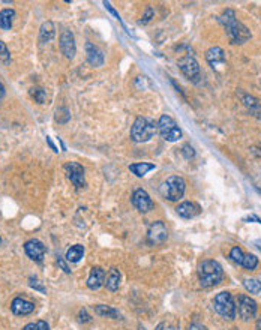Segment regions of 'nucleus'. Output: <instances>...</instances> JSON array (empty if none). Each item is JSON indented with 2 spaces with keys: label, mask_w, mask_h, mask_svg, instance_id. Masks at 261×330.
Listing matches in <instances>:
<instances>
[{
  "label": "nucleus",
  "mask_w": 261,
  "mask_h": 330,
  "mask_svg": "<svg viewBox=\"0 0 261 330\" xmlns=\"http://www.w3.org/2000/svg\"><path fill=\"white\" fill-rule=\"evenodd\" d=\"M219 23L224 26L231 44H243L248 39H251V32L248 30L246 26H243L237 20L236 12L233 9H227L219 15Z\"/></svg>",
  "instance_id": "obj_1"
},
{
  "label": "nucleus",
  "mask_w": 261,
  "mask_h": 330,
  "mask_svg": "<svg viewBox=\"0 0 261 330\" xmlns=\"http://www.w3.org/2000/svg\"><path fill=\"white\" fill-rule=\"evenodd\" d=\"M198 278L203 287H215L222 281L224 270L215 260H206L198 267Z\"/></svg>",
  "instance_id": "obj_2"
},
{
  "label": "nucleus",
  "mask_w": 261,
  "mask_h": 330,
  "mask_svg": "<svg viewBox=\"0 0 261 330\" xmlns=\"http://www.w3.org/2000/svg\"><path fill=\"white\" fill-rule=\"evenodd\" d=\"M158 132V123L149 117H138L132 128H130V138L135 143H146L152 140Z\"/></svg>",
  "instance_id": "obj_3"
},
{
  "label": "nucleus",
  "mask_w": 261,
  "mask_h": 330,
  "mask_svg": "<svg viewBox=\"0 0 261 330\" xmlns=\"http://www.w3.org/2000/svg\"><path fill=\"white\" fill-rule=\"evenodd\" d=\"M213 308L225 320H234L236 318L237 308H236L233 296L228 291H222V293H219V294L215 296V299H213Z\"/></svg>",
  "instance_id": "obj_4"
},
{
  "label": "nucleus",
  "mask_w": 261,
  "mask_h": 330,
  "mask_svg": "<svg viewBox=\"0 0 261 330\" xmlns=\"http://www.w3.org/2000/svg\"><path fill=\"white\" fill-rule=\"evenodd\" d=\"M186 189V183L183 177L170 176L162 185H161V194L162 197L170 200V201H177L183 197Z\"/></svg>",
  "instance_id": "obj_5"
},
{
  "label": "nucleus",
  "mask_w": 261,
  "mask_h": 330,
  "mask_svg": "<svg viewBox=\"0 0 261 330\" xmlns=\"http://www.w3.org/2000/svg\"><path fill=\"white\" fill-rule=\"evenodd\" d=\"M158 132L161 134V137L165 141H170V143H174V141L182 138L180 128L177 126L173 117H170L167 114L161 116V119L158 120Z\"/></svg>",
  "instance_id": "obj_6"
},
{
  "label": "nucleus",
  "mask_w": 261,
  "mask_h": 330,
  "mask_svg": "<svg viewBox=\"0 0 261 330\" xmlns=\"http://www.w3.org/2000/svg\"><path fill=\"white\" fill-rule=\"evenodd\" d=\"M65 173L71 183L75 188H84L86 186V179H84V168L78 162H66Z\"/></svg>",
  "instance_id": "obj_7"
},
{
  "label": "nucleus",
  "mask_w": 261,
  "mask_h": 330,
  "mask_svg": "<svg viewBox=\"0 0 261 330\" xmlns=\"http://www.w3.org/2000/svg\"><path fill=\"white\" fill-rule=\"evenodd\" d=\"M237 311H239V315L242 320L245 321H249L252 318H255L257 315V302L245 294L239 296V300H237Z\"/></svg>",
  "instance_id": "obj_8"
},
{
  "label": "nucleus",
  "mask_w": 261,
  "mask_h": 330,
  "mask_svg": "<svg viewBox=\"0 0 261 330\" xmlns=\"http://www.w3.org/2000/svg\"><path fill=\"white\" fill-rule=\"evenodd\" d=\"M179 68H180V71H182V74L186 77V78H189V80H192V81H197L198 78H200V65H198V62H197L195 59L192 57V56H183V57H180L179 59Z\"/></svg>",
  "instance_id": "obj_9"
},
{
  "label": "nucleus",
  "mask_w": 261,
  "mask_h": 330,
  "mask_svg": "<svg viewBox=\"0 0 261 330\" xmlns=\"http://www.w3.org/2000/svg\"><path fill=\"white\" fill-rule=\"evenodd\" d=\"M168 237L167 225L162 221H155L147 230V243L149 245H159L165 242Z\"/></svg>",
  "instance_id": "obj_10"
},
{
  "label": "nucleus",
  "mask_w": 261,
  "mask_h": 330,
  "mask_svg": "<svg viewBox=\"0 0 261 330\" xmlns=\"http://www.w3.org/2000/svg\"><path fill=\"white\" fill-rule=\"evenodd\" d=\"M132 204L141 213H147L153 209V201L144 189H135L132 194Z\"/></svg>",
  "instance_id": "obj_11"
},
{
  "label": "nucleus",
  "mask_w": 261,
  "mask_h": 330,
  "mask_svg": "<svg viewBox=\"0 0 261 330\" xmlns=\"http://www.w3.org/2000/svg\"><path fill=\"white\" fill-rule=\"evenodd\" d=\"M24 252L27 254V257L33 261H42L44 255H45V246L41 240L38 239H30L24 243Z\"/></svg>",
  "instance_id": "obj_12"
},
{
  "label": "nucleus",
  "mask_w": 261,
  "mask_h": 330,
  "mask_svg": "<svg viewBox=\"0 0 261 330\" xmlns=\"http://www.w3.org/2000/svg\"><path fill=\"white\" fill-rule=\"evenodd\" d=\"M60 50L66 59H74V56L77 53V47H75V39H74V35L71 30H63V33L60 35Z\"/></svg>",
  "instance_id": "obj_13"
},
{
  "label": "nucleus",
  "mask_w": 261,
  "mask_h": 330,
  "mask_svg": "<svg viewBox=\"0 0 261 330\" xmlns=\"http://www.w3.org/2000/svg\"><path fill=\"white\" fill-rule=\"evenodd\" d=\"M105 284V270L102 267H93L87 278V287L90 290H99Z\"/></svg>",
  "instance_id": "obj_14"
},
{
  "label": "nucleus",
  "mask_w": 261,
  "mask_h": 330,
  "mask_svg": "<svg viewBox=\"0 0 261 330\" xmlns=\"http://www.w3.org/2000/svg\"><path fill=\"white\" fill-rule=\"evenodd\" d=\"M206 59L207 62L212 65L213 69H217L219 66L225 65V53L221 47H212L207 50L206 53Z\"/></svg>",
  "instance_id": "obj_15"
},
{
  "label": "nucleus",
  "mask_w": 261,
  "mask_h": 330,
  "mask_svg": "<svg viewBox=\"0 0 261 330\" xmlns=\"http://www.w3.org/2000/svg\"><path fill=\"white\" fill-rule=\"evenodd\" d=\"M86 54L89 63L95 68H99V66L104 65V53L92 42H87L86 44Z\"/></svg>",
  "instance_id": "obj_16"
},
{
  "label": "nucleus",
  "mask_w": 261,
  "mask_h": 330,
  "mask_svg": "<svg viewBox=\"0 0 261 330\" xmlns=\"http://www.w3.org/2000/svg\"><path fill=\"white\" fill-rule=\"evenodd\" d=\"M176 212L179 216H182L185 219H191V218H195L200 213V206L195 203H191V201H185V203L177 206Z\"/></svg>",
  "instance_id": "obj_17"
},
{
  "label": "nucleus",
  "mask_w": 261,
  "mask_h": 330,
  "mask_svg": "<svg viewBox=\"0 0 261 330\" xmlns=\"http://www.w3.org/2000/svg\"><path fill=\"white\" fill-rule=\"evenodd\" d=\"M11 309L15 315H27V314H32L35 311V305L23 297H15L12 300V305Z\"/></svg>",
  "instance_id": "obj_18"
},
{
  "label": "nucleus",
  "mask_w": 261,
  "mask_h": 330,
  "mask_svg": "<svg viewBox=\"0 0 261 330\" xmlns=\"http://www.w3.org/2000/svg\"><path fill=\"white\" fill-rule=\"evenodd\" d=\"M56 35V27L51 21L42 23L41 29H39V41L45 44V42H50Z\"/></svg>",
  "instance_id": "obj_19"
},
{
  "label": "nucleus",
  "mask_w": 261,
  "mask_h": 330,
  "mask_svg": "<svg viewBox=\"0 0 261 330\" xmlns=\"http://www.w3.org/2000/svg\"><path fill=\"white\" fill-rule=\"evenodd\" d=\"M14 18H15V11L14 9H3V11H0V29L9 30L12 27Z\"/></svg>",
  "instance_id": "obj_20"
},
{
  "label": "nucleus",
  "mask_w": 261,
  "mask_h": 330,
  "mask_svg": "<svg viewBox=\"0 0 261 330\" xmlns=\"http://www.w3.org/2000/svg\"><path fill=\"white\" fill-rule=\"evenodd\" d=\"M84 255V248L81 245H74L68 249L66 252V260L69 263H78Z\"/></svg>",
  "instance_id": "obj_21"
},
{
  "label": "nucleus",
  "mask_w": 261,
  "mask_h": 330,
  "mask_svg": "<svg viewBox=\"0 0 261 330\" xmlns=\"http://www.w3.org/2000/svg\"><path fill=\"white\" fill-rule=\"evenodd\" d=\"M130 173H134L135 176L143 177L146 176L149 171L155 170V165L153 164H149V162H138V164H132L129 165Z\"/></svg>",
  "instance_id": "obj_22"
},
{
  "label": "nucleus",
  "mask_w": 261,
  "mask_h": 330,
  "mask_svg": "<svg viewBox=\"0 0 261 330\" xmlns=\"http://www.w3.org/2000/svg\"><path fill=\"white\" fill-rule=\"evenodd\" d=\"M120 279H122L120 272H119L116 267H113V269L110 270L105 285H107V288H108L110 291H116V290L119 288V285H120Z\"/></svg>",
  "instance_id": "obj_23"
},
{
  "label": "nucleus",
  "mask_w": 261,
  "mask_h": 330,
  "mask_svg": "<svg viewBox=\"0 0 261 330\" xmlns=\"http://www.w3.org/2000/svg\"><path fill=\"white\" fill-rule=\"evenodd\" d=\"M95 312L98 315L107 317V318H119L120 317V314L116 309L111 308V306H107V305H98V306H95Z\"/></svg>",
  "instance_id": "obj_24"
},
{
  "label": "nucleus",
  "mask_w": 261,
  "mask_h": 330,
  "mask_svg": "<svg viewBox=\"0 0 261 330\" xmlns=\"http://www.w3.org/2000/svg\"><path fill=\"white\" fill-rule=\"evenodd\" d=\"M243 285L251 294H258L261 291V282L255 278H246L243 279Z\"/></svg>",
  "instance_id": "obj_25"
},
{
  "label": "nucleus",
  "mask_w": 261,
  "mask_h": 330,
  "mask_svg": "<svg viewBox=\"0 0 261 330\" xmlns=\"http://www.w3.org/2000/svg\"><path fill=\"white\" fill-rule=\"evenodd\" d=\"M242 101H243V104L249 108V110L252 111V113H255V111L258 110L261 111V104L258 99H255L254 96H249V95H243L242 96Z\"/></svg>",
  "instance_id": "obj_26"
},
{
  "label": "nucleus",
  "mask_w": 261,
  "mask_h": 330,
  "mask_svg": "<svg viewBox=\"0 0 261 330\" xmlns=\"http://www.w3.org/2000/svg\"><path fill=\"white\" fill-rule=\"evenodd\" d=\"M242 266L246 269V270H254L257 266H258V258L252 254H248L243 257V261H242Z\"/></svg>",
  "instance_id": "obj_27"
},
{
  "label": "nucleus",
  "mask_w": 261,
  "mask_h": 330,
  "mask_svg": "<svg viewBox=\"0 0 261 330\" xmlns=\"http://www.w3.org/2000/svg\"><path fill=\"white\" fill-rule=\"evenodd\" d=\"M243 252H242V249H240L239 246H234L233 249H231V252H230V258L234 261V263H237L242 266V261H243Z\"/></svg>",
  "instance_id": "obj_28"
},
{
  "label": "nucleus",
  "mask_w": 261,
  "mask_h": 330,
  "mask_svg": "<svg viewBox=\"0 0 261 330\" xmlns=\"http://www.w3.org/2000/svg\"><path fill=\"white\" fill-rule=\"evenodd\" d=\"M0 60H2L3 63H6V65L11 62L9 50H8V47L5 45V42H2V41H0Z\"/></svg>",
  "instance_id": "obj_29"
},
{
  "label": "nucleus",
  "mask_w": 261,
  "mask_h": 330,
  "mask_svg": "<svg viewBox=\"0 0 261 330\" xmlns=\"http://www.w3.org/2000/svg\"><path fill=\"white\" fill-rule=\"evenodd\" d=\"M32 96L36 99V102H39V104H44V101H45V96H47V93H45V90L44 89H32Z\"/></svg>",
  "instance_id": "obj_30"
},
{
  "label": "nucleus",
  "mask_w": 261,
  "mask_h": 330,
  "mask_svg": "<svg viewBox=\"0 0 261 330\" xmlns=\"http://www.w3.org/2000/svg\"><path fill=\"white\" fill-rule=\"evenodd\" d=\"M29 284H30L32 288H35V290H38V291H41V293H47V288H45L36 278H30V279H29Z\"/></svg>",
  "instance_id": "obj_31"
},
{
  "label": "nucleus",
  "mask_w": 261,
  "mask_h": 330,
  "mask_svg": "<svg viewBox=\"0 0 261 330\" xmlns=\"http://www.w3.org/2000/svg\"><path fill=\"white\" fill-rule=\"evenodd\" d=\"M182 153H183V156H185L186 159H192V158L195 156V150H194L189 144H185V146L182 147Z\"/></svg>",
  "instance_id": "obj_32"
},
{
  "label": "nucleus",
  "mask_w": 261,
  "mask_h": 330,
  "mask_svg": "<svg viewBox=\"0 0 261 330\" xmlns=\"http://www.w3.org/2000/svg\"><path fill=\"white\" fill-rule=\"evenodd\" d=\"M153 15H155V12H153L152 8L149 6V8L146 9V14H144V15H143V18L140 20V23H141V24H146V23H149L150 20H152Z\"/></svg>",
  "instance_id": "obj_33"
},
{
  "label": "nucleus",
  "mask_w": 261,
  "mask_h": 330,
  "mask_svg": "<svg viewBox=\"0 0 261 330\" xmlns=\"http://www.w3.org/2000/svg\"><path fill=\"white\" fill-rule=\"evenodd\" d=\"M80 321H81V323L90 321V315H87L86 309H81V311H80Z\"/></svg>",
  "instance_id": "obj_34"
},
{
  "label": "nucleus",
  "mask_w": 261,
  "mask_h": 330,
  "mask_svg": "<svg viewBox=\"0 0 261 330\" xmlns=\"http://www.w3.org/2000/svg\"><path fill=\"white\" fill-rule=\"evenodd\" d=\"M36 330H50V326H48L45 321L41 320V321H38V323H36Z\"/></svg>",
  "instance_id": "obj_35"
},
{
  "label": "nucleus",
  "mask_w": 261,
  "mask_h": 330,
  "mask_svg": "<svg viewBox=\"0 0 261 330\" xmlns=\"http://www.w3.org/2000/svg\"><path fill=\"white\" fill-rule=\"evenodd\" d=\"M188 330H207V327L203 326V324H198V323H192V324L188 327Z\"/></svg>",
  "instance_id": "obj_36"
},
{
  "label": "nucleus",
  "mask_w": 261,
  "mask_h": 330,
  "mask_svg": "<svg viewBox=\"0 0 261 330\" xmlns=\"http://www.w3.org/2000/svg\"><path fill=\"white\" fill-rule=\"evenodd\" d=\"M104 5H105V8H107V9H108L110 12H111V14H113V15H114V17H116V18H117V20H120V15H119V14H117V12H116V11H114V9H113V8H111V5H110V3H107V2H105V3H104Z\"/></svg>",
  "instance_id": "obj_37"
},
{
  "label": "nucleus",
  "mask_w": 261,
  "mask_h": 330,
  "mask_svg": "<svg viewBox=\"0 0 261 330\" xmlns=\"http://www.w3.org/2000/svg\"><path fill=\"white\" fill-rule=\"evenodd\" d=\"M57 264H59V267H62V269L65 270L66 273H69V272H71V269H69V267L66 266V263L63 261V260H62V258H59V260H57Z\"/></svg>",
  "instance_id": "obj_38"
},
{
  "label": "nucleus",
  "mask_w": 261,
  "mask_h": 330,
  "mask_svg": "<svg viewBox=\"0 0 261 330\" xmlns=\"http://www.w3.org/2000/svg\"><path fill=\"white\" fill-rule=\"evenodd\" d=\"M47 143L50 144V147H51V149H53L54 152H59V150H57V147H56V146L53 144V141H51V138H50V137H47Z\"/></svg>",
  "instance_id": "obj_39"
},
{
  "label": "nucleus",
  "mask_w": 261,
  "mask_h": 330,
  "mask_svg": "<svg viewBox=\"0 0 261 330\" xmlns=\"http://www.w3.org/2000/svg\"><path fill=\"white\" fill-rule=\"evenodd\" d=\"M23 330H36V324H33V323H29L27 326H24V329Z\"/></svg>",
  "instance_id": "obj_40"
},
{
  "label": "nucleus",
  "mask_w": 261,
  "mask_h": 330,
  "mask_svg": "<svg viewBox=\"0 0 261 330\" xmlns=\"http://www.w3.org/2000/svg\"><path fill=\"white\" fill-rule=\"evenodd\" d=\"M5 96V86L0 83V101H2V98Z\"/></svg>",
  "instance_id": "obj_41"
},
{
  "label": "nucleus",
  "mask_w": 261,
  "mask_h": 330,
  "mask_svg": "<svg viewBox=\"0 0 261 330\" xmlns=\"http://www.w3.org/2000/svg\"><path fill=\"white\" fill-rule=\"evenodd\" d=\"M255 245H257V248L261 251V240H255Z\"/></svg>",
  "instance_id": "obj_42"
},
{
  "label": "nucleus",
  "mask_w": 261,
  "mask_h": 330,
  "mask_svg": "<svg viewBox=\"0 0 261 330\" xmlns=\"http://www.w3.org/2000/svg\"><path fill=\"white\" fill-rule=\"evenodd\" d=\"M141 330H146V329H144V327H143V329H141Z\"/></svg>",
  "instance_id": "obj_43"
},
{
  "label": "nucleus",
  "mask_w": 261,
  "mask_h": 330,
  "mask_svg": "<svg viewBox=\"0 0 261 330\" xmlns=\"http://www.w3.org/2000/svg\"><path fill=\"white\" fill-rule=\"evenodd\" d=\"M0 242H2V239H0Z\"/></svg>",
  "instance_id": "obj_44"
}]
</instances>
